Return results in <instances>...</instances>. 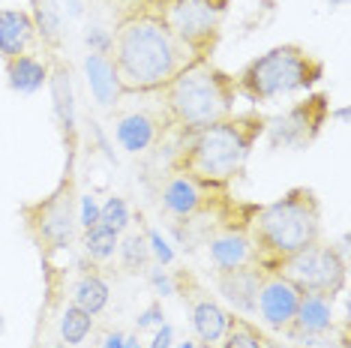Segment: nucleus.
Here are the masks:
<instances>
[{
  "label": "nucleus",
  "instance_id": "f257e3e1",
  "mask_svg": "<svg viewBox=\"0 0 351 348\" xmlns=\"http://www.w3.org/2000/svg\"><path fill=\"white\" fill-rule=\"evenodd\" d=\"M108 58L123 93H159L186 63H193L169 25L145 3L117 21Z\"/></svg>",
  "mask_w": 351,
  "mask_h": 348
},
{
  "label": "nucleus",
  "instance_id": "f03ea898",
  "mask_svg": "<svg viewBox=\"0 0 351 348\" xmlns=\"http://www.w3.org/2000/svg\"><path fill=\"white\" fill-rule=\"evenodd\" d=\"M265 129L267 114L255 108L222 117L204 129L183 136V145L171 160V171L193 177L198 184L226 189L246 169V160L252 156Z\"/></svg>",
  "mask_w": 351,
  "mask_h": 348
},
{
  "label": "nucleus",
  "instance_id": "7ed1b4c3",
  "mask_svg": "<svg viewBox=\"0 0 351 348\" xmlns=\"http://www.w3.org/2000/svg\"><path fill=\"white\" fill-rule=\"evenodd\" d=\"M246 234L258 271L276 273L285 258L322 237V199L309 186H291L276 201L255 204Z\"/></svg>",
  "mask_w": 351,
  "mask_h": 348
},
{
  "label": "nucleus",
  "instance_id": "20e7f679",
  "mask_svg": "<svg viewBox=\"0 0 351 348\" xmlns=\"http://www.w3.org/2000/svg\"><path fill=\"white\" fill-rule=\"evenodd\" d=\"M159 99L165 123L189 136L234 114V75L219 69L213 60H193L159 90Z\"/></svg>",
  "mask_w": 351,
  "mask_h": 348
},
{
  "label": "nucleus",
  "instance_id": "39448f33",
  "mask_svg": "<svg viewBox=\"0 0 351 348\" xmlns=\"http://www.w3.org/2000/svg\"><path fill=\"white\" fill-rule=\"evenodd\" d=\"M322 78V58L298 42H282L246 63L234 75V90L250 102H274L291 93H309Z\"/></svg>",
  "mask_w": 351,
  "mask_h": 348
},
{
  "label": "nucleus",
  "instance_id": "423d86ee",
  "mask_svg": "<svg viewBox=\"0 0 351 348\" xmlns=\"http://www.w3.org/2000/svg\"><path fill=\"white\" fill-rule=\"evenodd\" d=\"M228 3L231 0H145L193 60H210L217 51Z\"/></svg>",
  "mask_w": 351,
  "mask_h": 348
},
{
  "label": "nucleus",
  "instance_id": "0eeeda50",
  "mask_svg": "<svg viewBox=\"0 0 351 348\" xmlns=\"http://www.w3.org/2000/svg\"><path fill=\"white\" fill-rule=\"evenodd\" d=\"M276 273L285 276L291 286H298L303 295H322L330 300H337L348 282L346 252L333 247L330 240H324V237H318L315 243H309L300 252H294L291 258H285L276 267Z\"/></svg>",
  "mask_w": 351,
  "mask_h": 348
},
{
  "label": "nucleus",
  "instance_id": "6e6552de",
  "mask_svg": "<svg viewBox=\"0 0 351 348\" xmlns=\"http://www.w3.org/2000/svg\"><path fill=\"white\" fill-rule=\"evenodd\" d=\"M21 216H25L27 232L34 234V240L43 247L45 252H60L73 243L75 237V186L73 177H66L63 184L54 189L49 199L27 204L21 208Z\"/></svg>",
  "mask_w": 351,
  "mask_h": 348
},
{
  "label": "nucleus",
  "instance_id": "1a4fd4ad",
  "mask_svg": "<svg viewBox=\"0 0 351 348\" xmlns=\"http://www.w3.org/2000/svg\"><path fill=\"white\" fill-rule=\"evenodd\" d=\"M327 117H330V97L327 93H306V99L294 102L282 114L267 117L265 136L270 138V147H289L303 150L322 136Z\"/></svg>",
  "mask_w": 351,
  "mask_h": 348
},
{
  "label": "nucleus",
  "instance_id": "9d476101",
  "mask_svg": "<svg viewBox=\"0 0 351 348\" xmlns=\"http://www.w3.org/2000/svg\"><path fill=\"white\" fill-rule=\"evenodd\" d=\"M300 295L303 291L298 286H291L285 276L279 273H265L261 279V288H258V297H255V315L274 330H282L291 324L294 312H298V303H300Z\"/></svg>",
  "mask_w": 351,
  "mask_h": 348
},
{
  "label": "nucleus",
  "instance_id": "9b49d317",
  "mask_svg": "<svg viewBox=\"0 0 351 348\" xmlns=\"http://www.w3.org/2000/svg\"><path fill=\"white\" fill-rule=\"evenodd\" d=\"M219 199H226V189L198 184V180L183 177V174H174L162 186V210L174 219H193L198 213L210 210Z\"/></svg>",
  "mask_w": 351,
  "mask_h": 348
},
{
  "label": "nucleus",
  "instance_id": "f8f14e48",
  "mask_svg": "<svg viewBox=\"0 0 351 348\" xmlns=\"http://www.w3.org/2000/svg\"><path fill=\"white\" fill-rule=\"evenodd\" d=\"M165 117L162 112H150V108H138V112H123L114 121V138L126 153H145L162 138L165 132Z\"/></svg>",
  "mask_w": 351,
  "mask_h": 348
},
{
  "label": "nucleus",
  "instance_id": "ddd939ff",
  "mask_svg": "<svg viewBox=\"0 0 351 348\" xmlns=\"http://www.w3.org/2000/svg\"><path fill=\"white\" fill-rule=\"evenodd\" d=\"M261 279H265V271H258V264L217 271V291L237 312L250 319V315H255V297H258Z\"/></svg>",
  "mask_w": 351,
  "mask_h": 348
},
{
  "label": "nucleus",
  "instance_id": "4468645a",
  "mask_svg": "<svg viewBox=\"0 0 351 348\" xmlns=\"http://www.w3.org/2000/svg\"><path fill=\"white\" fill-rule=\"evenodd\" d=\"M337 315H333V300L322 295H300L298 312H294L291 324L285 327L289 339H318L330 334Z\"/></svg>",
  "mask_w": 351,
  "mask_h": 348
},
{
  "label": "nucleus",
  "instance_id": "2eb2a0df",
  "mask_svg": "<svg viewBox=\"0 0 351 348\" xmlns=\"http://www.w3.org/2000/svg\"><path fill=\"white\" fill-rule=\"evenodd\" d=\"M207 252H210V261H213L217 271H231V267L255 264L252 240H250V234H246V228H222V232L210 234Z\"/></svg>",
  "mask_w": 351,
  "mask_h": 348
},
{
  "label": "nucleus",
  "instance_id": "dca6fc26",
  "mask_svg": "<svg viewBox=\"0 0 351 348\" xmlns=\"http://www.w3.org/2000/svg\"><path fill=\"white\" fill-rule=\"evenodd\" d=\"M49 90L54 99V117L60 123L63 138L73 145L75 141V102H73V75L69 66L58 54H51V69H49Z\"/></svg>",
  "mask_w": 351,
  "mask_h": 348
},
{
  "label": "nucleus",
  "instance_id": "f3484780",
  "mask_svg": "<svg viewBox=\"0 0 351 348\" xmlns=\"http://www.w3.org/2000/svg\"><path fill=\"white\" fill-rule=\"evenodd\" d=\"M36 45V27L27 10H0V58L27 54Z\"/></svg>",
  "mask_w": 351,
  "mask_h": 348
},
{
  "label": "nucleus",
  "instance_id": "a211bd4d",
  "mask_svg": "<svg viewBox=\"0 0 351 348\" xmlns=\"http://www.w3.org/2000/svg\"><path fill=\"white\" fill-rule=\"evenodd\" d=\"M6 66V84H10L12 93H21V97H34L45 84H49V63H45L39 54H15V58L3 60Z\"/></svg>",
  "mask_w": 351,
  "mask_h": 348
},
{
  "label": "nucleus",
  "instance_id": "6ab92c4d",
  "mask_svg": "<svg viewBox=\"0 0 351 348\" xmlns=\"http://www.w3.org/2000/svg\"><path fill=\"white\" fill-rule=\"evenodd\" d=\"M84 73H87V87H90L93 99H97L102 108H114L117 99L123 97V90H121V82H117L114 63H111L108 51H90L87 54Z\"/></svg>",
  "mask_w": 351,
  "mask_h": 348
},
{
  "label": "nucleus",
  "instance_id": "aec40b11",
  "mask_svg": "<svg viewBox=\"0 0 351 348\" xmlns=\"http://www.w3.org/2000/svg\"><path fill=\"white\" fill-rule=\"evenodd\" d=\"M27 6H30L27 12L36 27V39L51 54H58L60 42H63V18H60L58 0H27Z\"/></svg>",
  "mask_w": 351,
  "mask_h": 348
},
{
  "label": "nucleus",
  "instance_id": "412c9836",
  "mask_svg": "<svg viewBox=\"0 0 351 348\" xmlns=\"http://www.w3.org/2000/svg\"><path fill=\"white\" fill-rule=\"evenodd\" d=\"M228 327V312L222 310L217 300L198 297L193 303V330L202 343H219Z\"/></svg>",
  "mask_w": 351,
  "mask_h": 348
},
{
  "label": "nucleus",
  "instance_id": "4be33fe9",
  "mask_svg": "<svg viewBox=\"0 0 351 348\" xmlns=\"http://www.w3.org/2000/svg\"><path fill=\"white\" fill-rule=\"evenodd\" d=\"M108 282L102 279L99 273H87L78 279V286L73 291V303L78 306V310L90 312V315H99L102 310L108 306Z\"/></svg>",
  "mask_w": 351,
  "mask_h": 348
},
{
  "label": "nucleus",
  "instance_id": "5701e85b",
  "mask_svg": "<svg viewBox=\"0 0 351 348\" xmlns=\"http://www.w3.org/2000/svg\"><path fill=\"white\" fill-rule=\"evenodd\" d=\"M226 343L222 348H276L270 339L258 330V324L250 321L246 315H228V327H226Z\"/></svg>",
  "mask_w": 351,
  "mask_h": 348
},
{
  "label": "nucleus",
  "instance_id": "b1692460",
  "mask_svg": "<svg viewBox=\"0 0 351 348\" xmlns=\"http://www.w3.org/2000/svg\"><path fill=\"white\" fill-rule=\"evenodd\" d=\"M117 247H121V232H114V228H108L102 223H97L93 228H84V249L90 258L106 261L114 256Z\"/></svg>",
  "mask_w": 351,
  "mask_h": 348
},
{
  "label": "nucleus",
  "instance_id": "393cba45",
  "mask_svg": "<svg viewBox=\"0 0 351 348\" xmlns=\"http://www.w3.org/2000/svg\"><path fill=\"white\" fill-rule=\"evenodd\" d=\"M90 330H93V315L78 310L75 303H69L66 312H63V319H60V339L66 345H82Z\"/></svg>",
  "mask_w": 351,
  "mask_h": 348
},
{
  "label": "nucleus",
  "instance_id": "a878e982",
  "mask_svg": "<svg viewBox=\"0 0 351 348\" xmlns=\"http://www.w3.org/2000/svg\"><path fill=\"white\" fill-rule=\"evenodd\" d=\"M99 223L114 228V232H123L130 225V208H126V201L121 195H111L106 204H99Z\"/></svg>",
  "mask_w": 351,
  "mask_h": 348
},
{
  "label": "nucleus",
  "instance_id": "bb28decb",
  "mask_svg": "<svg viewBox=\"0 0 351 348\" xmlns=\"http://www.w3.org/2000/svg\"><path fill=\"white\" fill-rule=\"evenodd\" d=\"M117 252L123 256V264L132 267V271H138V267L147 264V240L141 234H130L121 247H117Z\"/></svg>",
  "mask_w": 351,
  "mask_h": 348
},
{
  "label": "nucleus",
  "instance_id": "cd10ccee",
  "mask_svg": "<svg viewBox=\"0 0 351 348\" xmlns=\"http://www.w3.org/2000/svg\"><path fill=\"white\" fill-rule=\"evenodd\" d=\"M78 223L84 228H93L99 223V201L93 199V195H84L82 199V216H78Z\"/></svg>",
  "mask_w": 351,
  "mask_h": 348
},
{
  "label": "nucleus",
  "instance_id": "c85d7f7f",
  "mask_svg": "<svg viewBox=\"0 0 351 348\" xmlns=\"http://www.w3.org/2000/svg\"><path fill=\"white\" fill-rule=\"evenodd\" d=\"M169 336H171V327H162L154 339V348H169Z\"/></svg>",
  "mask_w": 351,
  "mask_h": 348
},
{
  "label": "nucleus",
  "instance_id": "c756f323",
  "mask_svg": "<svg viewBox=\"0 0 351 348\" xmlns=\"http://www.w3.org/2000/svg\"><path fill=\"white\" fill-rule=\"evenodd\" d=\"M106 348H123V345H121V334L108 336V345H106Z\"/></svg>",
  "mask_w": 351,
  "mask_h": 348
},
{
  "label": "nucleus",
  "instance_id": "7c9ffc66",
  "mask_svg": "<svg viewBox=\"0 0 351 348\" xmlns=\"http://www.w3.org/2000/svg\"><path fill=\"white\" fill-rule=\"evenodd\" d=\"M195 348H217V345H213V343H198Z\"/></svg>",
  "mask_w": 351,
  "mask_h": 348
},
{
  "label": "nucleus",
  "instance_id": "2f4dec72",
  "mask_svg": "<svg viewBox=\"0 0 351 348\" xmlns=\"http://www.w3.org/2000/svg\"><path fill=\"white\" fill-rule=\"evenodd\" d=\"M3 330H6V321H3V315H0V334H3Z\"/></svg>",
  "mask_w": 351,
  "mask_h": 348
},
{
  "label": "nucleus",
  "instance_id": "473e14b6",
  "mask_svg": "<svg viewBox=\"0 0 351 348\" xmlns=\"http://www.w3.org/2000/svg\"><path fill=\"white\" fill-rule=\"evenodd\" d=\"M342 3H346V0H330V6H342Z\"/></svg>",
  "mask_w": 351,
  "mask_h": 348
},
{
  "label": "nucleus",
  "instance_id": "72a5a7b5",
  "mask_svg": "<svg viewBox=\"0 0 351 348\" xmlns=\"http://www.w3.org/2000/svg\"><path fill=\"white\" fill-rule=\"evenodd\" d=\"M180 348H195V345H193V343H183V345H180Z\"/></svg>",
  "mask_w": 351,
  "mask_h": 348
},
{
  "label": "nucleus",
  "instance_id": "f704fd0d",
  "mask_svg": "<svg viewBox=\"0 0 351 348\" xmlns=\"http://www.w3.org/2000/svg\"><path fill=\"white\" fill-rule=\"evenodd\" d=\"M54 348H69V345H66V343H58V345H54Z\"/></svg>",
  "mask_w": 351,
  "mask_h": 348
}]
</instances>
